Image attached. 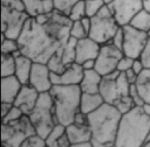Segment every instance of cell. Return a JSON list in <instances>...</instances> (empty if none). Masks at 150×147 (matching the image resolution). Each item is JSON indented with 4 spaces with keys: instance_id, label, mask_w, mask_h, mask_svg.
<instances>
[{
    "instance_id": "1",
    "label": "cell",
    "mask_w": 150,
    "mask_h": 147,
    "mask_svg": "<svg viewBox=\"0 0 150 147\" xmlns=\"http://www.w3.org/2000/svg\"><path fill=\"white\" fill-rule=\"evenodd\" d=\"M71 22L68 15L57 9L50 13L45 24L29 18L18 37L21 52L34 62L47 63L70 38Z\"/></svg>"
},
{
    "instance_id": "2",
    "label": "cell",
    "mask_w": 150,
    "mask_h": 147,
    "mask_svg": "<svg viewBox=\"0 0 150 147\" xmlns=\"http://www.w3.org/2000/svg\"><path fill=\"white\" fill-rule=\"evenodd\" d=\"M122 113L111 104L103 103L97 110L88 114V126L91 132L94 147H110L115 145Z\"/></svg>"
},
{
    "instance_id": "3",
    "label": "cell",
    "mask_w": 150,
    "mask_h": 147,
    "mask_svg": "<svg viewBox=\"0 0 150 147\" xmlns=\"http://www.w3.org/2000/svg\"><path fill=\"white\" fill-rule=\"evenodd\" d=\"M150 134V116L141 106L122 114L116 135V147H141Z\"/></svg>"
},
{
    "instance_id": "4",
    "label": "cell",
    "mask_w": 150,
    "mask_h": 147,
    "mask_svg": "<svg viewBox=\"0 0 150 147\" xmlns=\"http://www.w3.org/2000/svg\"><path fill=\"white\" fill-rule=\"evenodd\" d=\"M50 94L54 102V112L57 124L68 126L80 111L82 90L80 85H53Z\"/></svg>"
},
{
    "instance_id": "5",
    "label": "cell",
    "mask_w": 150,
    "mask_h": 147,
    "mask_svg": "<svg viewBox=\"0 0 150 147\" xmlns=\"http://www.w3.org/2000/svg\"><path fill=\"white\" fill-rule=\"evenodd\" d=\"M28 117L40 136L46 139L52 133L57 125V121L54 112V102L49 91L40 93L39 99Z\"/></svg>"
},
{
    "instance_id": "6",
    "label": "cell",
    "mask_w": 150,
    "mask_h": 147,
    "mask_svg": "<svg viewBox=\"0 0 150 147\" xmlns=\"http://www.w3.org/2000/svg\"><path fill=\"white\" fill-rule=\"evenodd\" d=\"M130 85L131 84L128 82L124 72H121L116 69L102 77L98 92L103 97L104 103L115 106L118 102L130 96Z\"/></svg>"
},
{
    "instance_id": "7",
    "label": "cell",
    "mask_w": 150,
    "mask_h": 147,
    "mask_svg": "<svg viewBox=\"0 0 150 147\" xmlns=\"http://www.w3.org/2000/svg\"><path fill=\"white\" fill-rule=\"evenodd\" d=\"M91 18V28L89 30V37L98 42L101 46L109 43L116 32L120 29V24L116 21L108 5H105L97 14Z\"/></svg>"
},
{
    "instance_id": "8",
    "label": "cell",
    "mask_w": 150,
    "mask_h": 147,
    "mask_svg": "<svg viewBox=\"0 0 150 147\" xmlns=\"http://www.w3.org/2000/svg\"><path fill=\"white\" fill-rule=\"evenodd\" d=\"M38 134L29 117L23 114L19 120L2 124L1 145L7 147H20V145L30 135Z\"/></svg>"
},
{
    "instance_id": "9",
    "label": "cell",
    "mask_w": 150,
    "mask_h": 147,
    "mask_svg": "<svg viewBox=\"0 0 150 147\" xmlns=\"http://www.w3.org/2000/svg\"><path fill=\"white\" fill-rule=\"evenodd\" d=\"M28 19L25 10L1 6V35L18 40Z\"/></svg>"
},
{
    "instance_id": "10",
    "label": "cell",
    "mask_w": 150,
    "mask_h": 147,
    "mask_svg": "<svg viewBox=\"0 0 150 147\" xmlns=\"http://www.w3.org/2000/svg\"><path fill=\"white\" fill-rule=\"evenodd\" d=\"M122 28L124 33V40L122 46L123 54L131 58H138L149 38L148 33L139 30L131 24H125Z\"/></svg>"
},
{
    "instance_id": "11",
    "label": "cell",
    "mask_w": 150,
    "mask_h": 147,
    "mask_svg": "<svg viewBox=\"0 0 150 147\" xmlns=\"http://www.w3.org/2000/svg\"><path fill=\"white\" fill-rule=\"evenodd\" d=\"M123 51L114 46L112 43H105L101 46L100 52L95 60V70L98 71L102 76L112 72L114 70L117 69V64L123 56Z\"/></svg>"
},
{
    "instance_id": "12",
    "label": "cell",
    "mask_w": 150,
    "mask_h": 147,
    "mask_svg": "<svg viewBox=\"0 0 150 147\" xmlns=\"http://www.w3.org/2000/svg\"><path fill=\"white\" fill-rule=\"evenodd\" d=\"M107 5L121 27L129 24L131 19L144 8L143 0H111Z\"/></svg>"
},
{
    "instance_id": "13",
    "label": "cell",
    "mask_w": 150,
    "mask_h": 147,
    "mask_svg": "<svg viewBox=\"0 0 150 147\" xmlns=\"http://www.w3.org/2000/svg\"><path fill=\"white\" fill-rule=\"evenodd\" d=\"M50 75H52V71L49 70L47 63L34 62L28 84L32 85L34 89H36L40 93L48 92L53 88Z\"/></svg>"
},
{
    "instance_id": "14",
    "label": "cell",
    "mask_w": 150,
    "mask_h": 147,
    "mask_svg": "<svg viewBox=\"0 0 150 147\" xmlns=\"http://www.w3.org/2000/svg\"><path fill=\"white\" fill-rule=\"evenodd\" d=\"M84 74V69L80 63H71L67 66V69L62 74H53L50 75L53 85H80L82 77Z\"/></svg>"
},
{
    "instance_id": "15",
    "label": "cell",
    "mask_w": 150,
    "mask_h": 147,
    "mask_svg": "<svg viewBox=\"0 0 150 147\" xmlns=\"http://www.w3.org/2000/svg\"><path fill=\"white\" fill-rule=\"evenodd\" d=\"M39 96H40V92L36 89H34L29 84H23L13 104L15 106L20 107L21 111L28 116L32 112V110L34 108V106L39 99Z\"/></svg>"
},
{
    "instance_id": "16",
    "label": "cell",
    "mask_w": 150,
    "mask_h": 147,
    "mask_svg": "<svg viewBox=\"0 0 150 147\" xmlns=\"http://www.w3.org/2000/svg\"><path fill=\"white\" fill-rule=\"evenodd\" d=\"M101 49V44L87 36L76 42V63L82 64L88 60H96Z\"/></svg>"
},
{
    "instance_id": "17",
    "label": "cell",
    "mask_w": 150,
    "mask_h": 147,
    "mask_svg": "<svg viewBox=\"0 0 150 147\" xmlns=\"http://www.w3.org/2000/svg\"><path fill=\"white\" fill-rule=\"evenodd\" d=\"M22 85L23 84L14 75L1 77V102L13 104Z\"/></svg>"
},
{
    "instance_id": "18",
    "label": "cell",
    "mask_w": 150,
    "mask_h": 147,
    "mask_svg": "<svg viewBox=\"0 0 150 147\" xmlns=\"http://www.w3.org/2000/svg\"><path fill=\"white\" fill-rule=\"evenodd\" d=\"M25 6V12L29 18H36L40 14L54 12L55 4L54 0H22Z\"/></svg>"
},
{
    "instance_id": "19",
    "label": "cell",
    "mask_w": 150,
    "mask_h": 147,
    "mask_svg": "<svg viewBox=\"0 0 150 147\" xmlns=\"http://www.w3.org/2000/svg\"><path fill=\"white\" fill-rule=\"evenodd\" d=\"M64 133L70 144L91 141V132L88 125H79V124L71 123L68 126H66Z\"/></svg>"
},
{
    "instance_id": "20",
    "label": "cell",
    "mask_w": 150,
    "mask_h": 147,
    "mask_svg": "<svg viewBox=\"0 0 150 147\" xmlns=\"http://www.w3.org/2000/svg\"><path fill=\"white\" fill-rule=\"evenodd\" d=\"M33 63H34V61L23 54H20L19 56L15 57V74H14V76L22 84L29 83V77H30Z\"/></svg>"
},
{
    "instance_id": "21",
    "label": "cell",
    "mask_w": 150,
    "mask_h": 147,
    "mask_svg": "<svg viewBox=\"0 0 150 147\" xmlns=\"http://www.w3.org/2000/svg\"><path fill=\"white\" fill-rule=\"evenodd\" d=\"M102 75L96 71L95 69L91 70H84L82 80L80 83V88L82 92H88V93H95L98 92L100 85L102 82Z\"/></svg>"
},
{
    "instance_id": "22",
    "label": "cell",
    "mask_w": 150,
    "mask_h": 147,
    "mask_svg": "<svg viewBox=\"0 0 150 147\" xmlns=\"http://www.w3.org/2000/svg\"><path fill=\"white\" fill-rule=\"evenodd\" d=\"M103 103H104V99L100 92H95V93L82 92L80 111H82L86 114H89V113L94 112L95 110H97Z\"/></svg>"
},
{
    "instance_id": "23",
    "label": "cell",
    "mask_w": 150,
    "mask_h": 147,
    "mask_svg": "<svg viewBox=\"0 0 150 147\" xmlns=\"http://www.w3.org/2000/svg\"><path fill=\"white\" fill-rule=\"evenodd\" d=\"M141 97L143 98L144 103H150V68H145L137 78L135 83Z\"/></svg>"
},
{
    "instance_id": "24",
    "label": "cell",
    "mask_w": 150,
    "mask_h": 147,
    "mask_svg": "<svg viewBox=\"0 0 150 147\" xmlns=\"http://www.w3.org/2000/svg\"><path fill=\"white\" fill-rule=\"evenodd\" d=\"M132 27L139 29V30H143V32H146L150 29V12H148L146 9H142L139 10L130 21V23Z\"/></svg>"
},
{
    "instance_id": "25",
    "label": "cell",
    "mask_w": 150,
    "mask_h": 147,
    "mask_svg": "<svg viewBox=\"0 0 150 147\" xmlns=\"http://www.w3.org/2000/svg\"><path fill=\"white\" fill-rule=\"evenodd\" d=\"M76 42H77L76 38L70 37L68 40V42L63 46L62 50H61V52H62V61H63V63L67 66L70 65L71 63L76 62Z\"/></svg>"
},
{
    "instance_id": "26",
    "label": "cell",
    "mask_w": 150,
    "mask_h": 147,
    "mask_svg": "<svg viewBox=\"0 0 150 147\" xmlns=\"http://www.w3.org/2000/svg\"><path fill=\"white\" fill-rule=\"evenodd\" d=\"M15 74V57L12 54H1V77Z\"/></svg>"
},
{
    "instance_id": "27",
    "label": "cell",
    "mask_w": 150,
    "mask_h": 147,
    "mask_svg": "<svg viewBox=\"0 0 150 147\" xmlns=\"http://www.w3.org/2000/svg\"><path fill=\"white\" fill-rule=\"evenodd\" d=\"M63 48V47H62ZM62 50V49H61ZM61 50H59L57 52H55L50 58L49 61L47 62V65L49 68V70L53 72V74H62L66 69H67V65L63 63L62 61V52Z\"/></svg>"
},
{
    "instance_id": "28",
    "label": "cell",
    "mask_w": 150,
    "mask_h": 147,
    "mask_svg": "<svg viewBox=\"0 0 150 147\" xmlns=\"http://www.w3.org/2000/svg\"><path fill=\"white\" fill-rule=\"evenodd\" d=\"M87 15V9H86V2L84 0H80L77 1L69 10L68 13V18L71 21H79L81 19H83Z\"/></svg>"
},
{
    "instance_id": "29",
    "label": "cell",
    "mask_w": 150,
    "mask_h": 147,
    "mask_svg": "<svg viewBox=\"0 0 150 147\" xmlns=\"http://www.w3.org/2000/svg\"><path fill=\"white\" fill-rule=\"evenodd\" d=\"M18 50H20V46L16 38L6 37L5 35H1V54H14Z\"/></svg>"
},
{
    "instance_id": "30",
    "label": "cell",
    "mask_w": 150,
    "mask_h": 147,
    "mask_svg": "<svg viewBox=\"0 0 150 147\" xmlns=\"http://www.w3.org/2000/svg\"><path fill=\"white\" fill-rule=\"evenodd\" d=\"M64 130L66 127L63 125H60L57 124L54 130L52 131V133L46 138V144L48 147H60V144H59V139L62 134H64Z\"/></svg>"
},
{
    "instance_id": "31",
    "label": "cell",
    "mask_w": 150,
    "mask_h": 147,
    "mask_svg": "<svg viewBox=\"0 0 150 147\" xmlns=\"http://www.w3.org/2000/svg\"><path fill=\"white\" fill-rule=\"evenodd\" d=\"M87 36H88V32L83 27L81 20L73 21L71 22V27H70V37L76 38V40H81V38H84Z\"/></svg>"
},
{
    "instance_id": "32",
    "label": "cell",
    "mask_w": 150,
    "mask_h": 147,
    "mask_svg": "<svg viewBox=\"0 0 150 147\" xmlns=\"http://www.w3.org/2000/svg\"><path fill=\"white\" fill-rule=\"evenodd\" d=\"M84 2L88 16H94L107 5L104 0H84Z\"/></svg>"
},
{
    "instance_id": "33",
    "label": "cell",
    "mask_w": 150,
    "mask_h": 147,
    "mask_svg": "<svg viewBox=\"0 0 150 147\" xmlns=\"http://www.w3.org/2000/svg\"><path fill=\"white\" fill-rule=\"evenodd\" d=\"M46 139L40 136L39 134H33L28 136L21 145L20 147H46Z\"/></svg>"
},
{
    "instance_id": "34",
    "label": "cell",
    "mask_w": 150,
    "mask_h": 147,
    "mask_svg": "<svg viewBox=\"0 0 150 147\" xmlns=\"http://www.w3.org/2000/svg\"><path fill=\"white\" fill-rule=\"evenodd\" d=\"M23 114H25V113L21 111V108L18 107V106H15V105L13 104L12 108L9 110V112L2 118V124H7V123H12V121L19 120Z\"/></svg>"
},
{
    "instance_id": "35",
    "label": "cell",
    "mask_w": 150,
    "mask_h": 147,
    "mask_svg": "<svg viewBox=\"0 0 150 147\" xmlns=\"http://www.w3.org/2000/svg\"><path fill=\"white\" fill-rule=\"evenodd\" d=\"M80 0H54V4H55V8L60 12H62L63 14L68 15L70 8Z\"/></svg>"
},
{
    "instance_id": "36",
    "label": "cell",
    "mask_w": 150,
    "mask_h": 147,
    "mask_svg": "<svg viewBox=\"0 0 150 147\" xmlns=\"http://www.w3.org/2000/svg\"><path fill=\"white\" fill-rule=\"evenodd\" d=\"M134 60L135 58H131V57H129L127 55H123L122 58L120 60L118 64H117V70L121 71V72H125L127 70L131 69L132 63H134Z\"/></svg>"
},
{
    "instance_id": "37",
    "label": "cell",
    "mask_w": 150,
    "mask_h": 147,
    "mask_svg": "<svg viewBox=\"0 0 150 147\" xmlns=\"http://www.w3.org/2000/svg\"><path fill=\"white\" fill-rule=\"evenodd\" d=\"M129 94H130V97H131V99H132L135 106H142V105L144 104V100H143V98L141 97V94H139V92H138V90H137V88H136L135 84H131V85H130Z\"/></svg>"
},
{
    "instance_id": "38",
    "label": "cell",
    "mask_w": 150,
    "mask_h": 147,
    "mask_svg": "<svg viewBox=\"0 0 150 147\" xmlns=\"http://www.w3.org/2000/svg\"><path fill=\"white\" fill-rule=\"evenodd\" d=\"M139 58L142 60V62H143L145 68H150V37L148 38L146 44H145V47H144Z\"/></svg>"
},
{
    "instance_id": "39",
    "label": "cell",
    "mask_w": 150,
    "mask_h": 147,
    "mask_svg": "<svg viewBox=\"0 0 150 147\" xmlns=\"http://www.w3.org/2000/svg\"><path fill=\"white\" fill-rule=\"evenodd\" d=\"M1 6H7L18 10H25L22 0H1Z\"/></svg>"
},
{
    "instance_id": "40",
    "label": "cell",
    "mask_w": 150,
    "mask_h": 147,
    "mask_svg": "<svg viewBox=\"0 0 150 147\" xmlns=\"http://www.w3.org/2000/svg\"><path fill=\"white\" fill-rule=\"evenodd\" d=\"M123 40H124V33H123V28L120 27V29L116 32V34L114 35V37L111 38L110 43H112L114 46H116L117 48H120L122 50V46H123Z\"/></svg>"
},
{
    "instance_id": "41",
    "label": "cell",
    "mask_w": 150,
    "mask_h": 147,
    "mask_svg": "<svg viewBox=\"0 0 150 147\" xmlns=\"http://www.w3.org/2000/svg\"><path fill=\"white\" fill-rule=\"evenodd\" d=\"M131 69H132L137 75H139V74L145 69V66H144V64H143V62H142V60H141L139 57L134 60V63H132Z\"/></svg>"
},
{
    "instance_id": "42",
    "label": "cell",
    "mask_w": 150,
    "mask_h": 147,
    "mask_svg": "<svg viewBox=\"0 0 150 147\" xmlns=\"http://www.w3.org/2000/svg\"><path fill=\"white\" fill-rule=\"evenodd\" d=\"M124 75H125V77H127V79H128V82L130 83V84H135L136 82H137V78H138V75L132 70V69H129V70H127L125 72H124Z\"/></svg>"
},
{
    "instance_id": "43",
    "label": "cell",
    "mask_w": 150,
    "mask_h": 147,
    "mask_svg": "<svg viewBox=\"0 0 150 147\" xmlns=\"http://www.w3.org/2000/svg\"><path fill=\"white\" fill-rule=\"evenodd\" d=\"M13 104L12 103H5V102H1V118H4L8 112L9 110L12 108Z\"/></svg>"
},
{
    "instance_id": "44",
    "label": "cell",
    "mask_w": 150,
    "mask_h": 147,
    "mask_svg": "<svg viewBox=\"0 0 150 147\" xmlns=\"http://www.w3.org/2000/svg\"><path fill=\"white\" fill-rule=\"evenodd\" d=\"M95 64H96L95 60H88V61L83 62L81 65L83 66L84 70H91V69H95Z\"/></svg>"
},
{
    "instance_id": "45",
    "label": "cell",
    "mask_w": 150,
    "mask_h": 147,
    "mask_svg": "<svg viewBox=\"0 0 150 147\" xmlns=\"http://www.w3.org/2000/svg\"><path fill=\"white\" fill-rule=\"evenodd\" d=\"M70 147H94L91 141H86V142H79V144H70Z\"/></svg>"
},
{
    "instance_id": "46",
    "label": "cell",
    "mask_w": 150,
    "mask_h": 147,
    "mask_svg": "<svg viewBox=\"0 0 150 147\" xmlns=\"http://www.w3.org/2000/svg\"><path fill=\"white\" fill-rule=\"evenodd\" d=\"M141 107H142V110H143V112H144L145 114L150 116V103H144Z\"/></svg>"
},
{
    "instance_id": "47",
    "label": "cell",
    "mask_w": 150,
    "mask_h": 147,
    "mask_svg": "<svg viewBox=\"0 0 150 147\" xmlns=\"http://www.w3.org/2000/svg\"><path fill=\"white\" fill-rule=\"evenodd\" d=\"M143 7L148 12H150V0H143Z\"/></svg>"
},
{
    "instance_id": "48",
    "label": "cell",
    "mask_w": 150,
    "mask_h": 147,
    "mask_svg": "<svg viewBox=\"0 0 150 147\" xmlns=\"http://www.w3.org/2000/svg\"><path fill=\"white\" fill-rule=\"evenodd\" d=\"M141 147H150V139H149V140H146V141H145Z\"/></svg>"
},
{
    "instance_id": "49",
    "label": "cell",
    "mask_w": 150,
    "mask_h": 147,
    "mask_svg": "<svg viewBox=\"0 0 150 147\" xmlns=\"http://www.w3.org/2000/svg\"><path fill=\"white\" fill-rule=\"evenodd\" d=\"M104 1H105V4H109V2L111 1V0H104Z\"/></svg>"
},
{
    "instance_id": "50",
    "label": "cell",
    "mask_w": 150,
    "mask_h": 147,
    "mask_svg": "<svg viewBox=\"0 0 150 147\" xmlns=\"http://www.w3.org/2000/svg\"><path fill=\"white\" fill-rule=\"evenodd\" d=\"M148 36H149V37H150V29H149V30H148Z\"/></svg>"
},
{
    "instance_id": "51",
    "label": "cell",
    "mask_w": 150,
    "mask_h": 147,
    "mask_svg": "<svg viewBox=\"0 0 150 147\" xmlns=\"http://www.w3.org/2000/svg\"><path fill=\"white\" fill-rule=\"evenodd\" d=\"M1 147H7V146H2V145H1Z\"/></svg>"
},
{
    "instance_id": "52",
    "label": "cell",
    "mask_w": 150,
    "mask_h": 147,
    "mask_svg": "<svg viewBox=\"0 0 150 147\" xmlns=\"http://www.w3.org/2000/svg\"><path fill=\"white\" fill-rule=\"evenodd\" d=\"M110 147H116V146H115V145H114V146H110Z\"/></svg>"
},
{
    "instance_id": "53",
    "label": "cell",
    "mask_w": 150,
    "mask_h": 147,
    "mask_svg": "<svg viewBox=\"0 0 150 147\" xmlns=\"http://www.w3.org/2000/svg\"><path fill=\"white\" fill-rule=\"evenodd\" d=\"M46 147H48V146H46Z\"/></svg>"
}]
</instances>
